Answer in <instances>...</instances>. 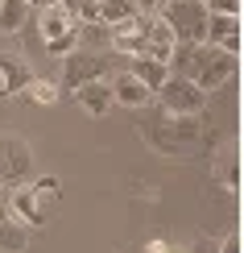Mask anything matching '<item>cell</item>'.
I'll return each instance as SVG.
<instances>
[{"label":"cell","instance_id":"cell-2","mask_svg":"<svg viewBox=\"0 0 244 253\" xmlns=\"http://www.w3.org/2000/svg\"><path fill=\"white\" fill-rule=\"evenodd\" d=\"M34 29H37V42L50 50V54H58V58H67L70 50L79 46V21H75V13H70L67 4H46V8H37Z\"/></svg>","mask_w":244,"mask_h":253},{"label":"cell","instance_id":"cell-10","mask_svg":"<svg viewBox=\"0 0 244 253\" xmlns=\"http://www.w3.org/2000/svg\"><path fill=\"white\" fill-rule=\"evenodd\" d=\"M108 83H112V100L120 104V108H149V104H153V91L145 87L133 71H124V67L116 71Z\"/></svg>","mask_w":244,"mask_h":253},{"label":"cell","instance_id":"cell-21","mask_svg":"<svg viewBox=\"0 0 244 253\" xmlns=\"http://www.w3.org/2000/svg\"><path fill=\"white\" fill-rule=\"evenodd\" d=\"M186 253H219V241H215V237H199Z\"/></svg>","mask_w":244,"mask_h":253},{"label":"cell","instance_id":"cell-22","mask_svg":"<svg viewBox=\"0 0 244 253\" xmlns=\"http://www.w3.org/2000/svg\"><path fill=\"white\" fill-rule=\"evenodd\" d=\"M219 253H240V237H236V233H228L224 241H219Z\"/></svg>","mask_w":244,"mask_h":253},{"label":"cell","instance_id":"cell-20","mask_svg":"<svg viewBox=\"0 0 244 253\" xmlns=\"http://www.w3.org/2000/svg\"><path fill=\"white\" fill-rule=\"evenodd\" d=\"M25 100H34V104H41V108H50V104L58 100V91H54V83H46V79L34 75V83L25 87Z\"/></svg>","mask_w":244,"mask_h":253},{"label":"cell","instance_id":"cell-13","mask_svg":"<svg viewBox=\"0 0 244 253\" xmlns=\"http://www.w3.org/2000/svg\"><path fill=\"white\" fill-rule=\"evenodd\" d=\"M29 228L8 212V204H0V253H25Z\"/></svg>","mask_w":244,"mask_h":253},{"label":"cell","instance_id":"cell-23","mask_svg":"<svg viewBox=\"0 0 244 253\" xmlns=\"http://www.w3.org/2000/svg\"><path fill=\"white\" fill-rule=\"evenodd\" d=\"M145 253H170V245H166V241H149V245H145Z\"/></svg>","mask_w":244,"mask_h":253},{"label":"cell","instance_id":"cell-6","mask_svg":"<svg viewBox=\"0 0 244 253\" xmlns=\"http://www.w3.org/2000/svg\"><path fill=\"white\" fill-rule=\"evenodd\" d=\"M34 174V154L21 137H0V183L21 187V178Z\"/></svg>","mask_w":244,"mask_h":253},{"label":"cell","instance_id":"cell-16","mask_svg":"<svg viewBox=\"0 0 244 253\" xmlns=\"http://www.w3.org/2000/svg\"><path fill=\"white\" fill-rule=\"evenodd\" d=\"M25 21H29L25 0H0V34H21Z\"/></svg>","mask_w":244,"mask_h":253},{"label":"cell","instance_id":"cell-18","mask_svg":"<svg viewBox=\"0 0 244 253\" xmlns=\"http://www.w3.org/2000/svg\"><path fill=\"white\" fill-rule=\"evenodd\" d=\"M34 195L41 199V208L50 212V204H58V199H62V178H54V174L37 178V183H34Z\"/></svg>","mask_w":244,"mask_h":253},{"label":"cell","instance_id":"cell-8","mask_svg":"<svg viewBox=\"0 0 244 253\" xmlns=\"http://www.w3.org/2000/svg\"><path fill=\"white\" fill-rule=\"evenodd\" d=\"M104 75V58L95 54V50H83V46H75L67 54V62H62V83H67V91H75V87H83L87 79H100Z\"/></svg>","mask_w":244,"mask_h":253},{"label":"cell","instance_id":"cell-9","mask_svg":"<svg viewBox=\"0 0 244 253\" xmlns=\"http://www.w3.org/2000/svg\"><path fill=\"white\" fill-rule=\"evenodd\" d=\"M203 46H215V50H224V54H236V58H240V17L207 13Z\"/></svg>","mask_w":244,"mask_h":253},{"label":"cell","instance_id":"cell-4","mask_svg":"<svg viewBox=\"0 0 244 253\" xmlns=\"http://www.w3.org/2000/svg\"><path fill=\"white\" fill-rule=\"evenodd\" d=\"M157 17L166 21L174 42H203V29H207V4L203 0H162Z\"/></svg>","mask_w":244,"mask_h":253},{"label":"cell","instance_id":"cell-11","mask_svg":"<svg viewBox=\"0 0 244 253\" xmlns=\"http://www.w3.org/2000/svg\"><path fill=\"white\" fill-rule=\"evenodd\" d=\"M8 212H13L25 228H41L46 224V208H41V199L34 195V187H8Z\"/></svg>","mask_w":244,"mask_h":253},{"label":"cell","instance_id":"cell-5","mask_svg":"<svg viewBox=\"0 0 244 253\" xmlns=\"http://www.w3.org/2000/svg\"><path fill=\"white\" fill-rule=\"evenodd\" d=\"M157 104H162V112H174V117H199V112L207 108V91H199L190 79L182 75H170L162 87H157Z\"/></svg>","mask_w":244,"mask_h":253},{"label":"cell","instance_id":"cell-25","mask_svg":"<svg viewBox=\"0 0 244 253\" xmlns=\"http://www.w3.org/2000/svg\"><path fill=\"white\" fill-rule=\"evenodd\" d=\"M203 4H207V0H203Z\"/></svg>","mask_w":244,"mask_h":253},{"label":"cell","instance_id":"cell-19","mask_svg":"<svg viewBox=\"0 0 244 253\" xmlns=\"http://www.w3.org/2000/svg\"><path fill=\"white\" fill-rule=\"evenodd\" d=\"M79 46H83V50L108 46V25H104V21H91V25H79Z\"/></svg>","mask_w":244,"mask_h":253},{"label":"cell","instance_id":"cell-12","mask_svg":"<svg viewBox=\"0 0 244 253\" xmlns=\"http://www.w3.org/2000/svg\"><path fill=\"white\" fill-rule=\"evenodd\" d=\"M75 100H79V108L87 112V117H108V112L116 108V100H112V83L108 79H87L83 87H75Z\"/></svg>","mask_w":244,"mask_h":253},{"label":"cell","instance_id":"cell-15","mask_svg":"<svg viewBox=\"0 0 244 253\" xmlns=\"http://www.w3.org/2000/svg\"><path fill=\"white\" fill-rule=\"evenodd\" d=\"M211 174H215V183H224L228 191H240V150L236 145H228L224 154H215Z\"/></svg>","mask_w":244,"mask_h":253},{"label":"cell","instance_id":"cell-7","mask_svg":"<svg viewBox=\"0 0 244 253\" xmlns=\"http://www.w3.org/2000/svg\"><path fill=\"white\" fill-rule=\"evenodd\" d=\"M34 83V71L29 62L13 54V50H0V100H17L25 96V87Z\"/></svg>","mask_w":244,"mask_h":253},{"label":"cell","instance_id":"cell-1","mask_svg":"<svg viewBox=\"0 0 244 253\" xmlns=\"http://www.w3.org/2000/svg\"><path fill=\"white\" fill-rule=\"evenodd\" d=\"M141 137H145V145H149V150L166 154V158H186L199 141H203V125H199V117L157 112V121L141 125Z\"/></svg>","mask_w":244,"mask_h":253},{"label":"cell","instance_id":"cell-17","mask_svg":"<svg viewBox=\"0 0 244 253\" xmlns=\"http://www.w3.org/2000/svg\"><path fill=\"white\" fill-rule=\"evenodd\" d=\"M137 13V0H100V21L104 25H116V21H124V17H133Z\"/></svg>","mask_w":244,"mask_h":253},{"label":"cell","instance_id":"cell-3","mask_svg":"<svg viewBox=\"0 0 244 253\" xmlns=\"http://www.w3.org/2000/svg\"><path fill=\"white\" fill-rule=\"evenodd\" d=\"M236 54H224V50H215V46H203V42H199L195 46V58H190V67L182 71V79H190L195 83L199 91H219L224 87V83L236 75Z\"/></svg>","mask_w":244,"mask_h":253},{"label":"cell","instance_id":"cell-14","mask_svg":"<svg viewBox=\"0 0 244 253\" xmlns=\"http://www.w3.org/2000/svg\"><path fill=\"white\" fill-rule=\"evenodd\" d=\"M124 71H133V75L141 79L145 87L153 91V96H157V87H162V83L170 79V67H166V62H157V58H145V54H133V58H124Z\"/></svg>","mask_w":244,"mask_h":253},{"label":"cell","instance_id":"cell-24","mask_svg":"<svg viewBox=\"0 0 244 253\" xmlns=\"http://www.w3.org/2000/svg\"><path fill=\"white\" fill-rule=\"evenodd\" d=\"M25 4H29V8H46V0H25Z\"/></svg>","mask_w":244,"mask_h":253}]
</instances>
